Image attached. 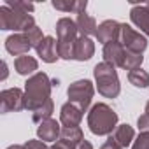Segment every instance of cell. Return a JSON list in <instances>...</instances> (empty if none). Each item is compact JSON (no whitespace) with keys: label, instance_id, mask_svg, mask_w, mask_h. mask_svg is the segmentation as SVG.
<instances>
[{"label":"cell","instance_id":"f1b7e54d","mask_svg":"<svg viewBox=\"0 0 149 149\" xmlns=\"http://www.w3.org/2000/svg\"><path fill=\"white\" fill-rule=\"evenodd\" d=\"M51 149H76V146L70 144V142H67V140H63V139H58V140L51 146Z\"/></svg>","mask_w":149,"mask_h":149},{"label":"cell","instance_id":"603a6c76","mask_svg":"<svg viewBox=\"0 0 149 149\" xmlns=\"http://www.w3.org/2000/svg\"><path fill=\"white\" fill-rule=\"evenodd\" d=\"M142 61H144V56H142V54H137V53H130V51H126L123 68L132 72V70H135V68H140Z\"/></svg>","mask_w":149,"mask_h":149},{"label":"cell","instance_id":"5bb4252c","mask_svg":"<svg viewBox=\"0 0 149 149\" xmlns=\"http://www.w3.org/2000/svg\"><path fill=\"white\" fill-rule=\"evenodd\" d=\"M6 49L13 56H23L32 49V46H30L28 39L25 37V33H14L6 39Z\"/></svg>","mask_w":149,"mask_h":149},{"label":"cell","instance_id":"30bf717a","mask_svg":"<svg viewBox=\"0 0 149 149\" xmlns=\"http://www.w3.org/2000/svg\"><path fill=\"white\" fill-rule=\"evenodd\" d=\"M119 32H121V23L114 21V19H105L104 23L98 25V30H97V40L100 44H109V42H114V40H119Z\"/></svg>","mask_w":149,"mask_h":149},{"label":"cell","instance_id":"d4e9b609","mask_svg":"<svg viewBox=\"0 0 149 149\" xmlns=\"http://www.w3.org/2000/svg\"><path fill=\"white\" fill-rule=\"evenodd\" d=\"M6 6H7V7H11V9L21 11V13H26V14H30V13L35 9V6H33V4H26V2H13V0H7Z\"/></svg>","mask_w":149,"mask_h":149},{"label":"cell","instance_id":"52a82bcc","mask_svg":"<svg viewBox=\"0 0 149 149\" xmlns=\"http://www.w3.org/2000/svg\"><path fill=\"white\" fill-rule=\"evenodd\" d=\"M119 42L123 44V47H125L126 51L137 53V54H142V53L146 51V47H147V39H146L140 32L133 30V28H132L130 25H126V23L121 25Z\"/></svg>","mask_w":149,"mask_h":149},{"label":"cell","instance_id":"ac0fdd59","mask_svg":"<svg viewBox=\"0 0 149 149\" xmlns=\"http://www.w3.org/2000/svg\"><path fill=\"white\" fill-rule=\"evenodd\" d=\"M14 68H16V72L19 74V76H30V74H33L39 68V63H37V60L33 56L23 54V56H18L14 60Z\"/></svg>","mask_w":149,"mask_h":149},{"label":"cell","instance_id":"8fae6325","mask_svg":"<svg viewBox=\"0 0 149 149\" xmlns=\"http://www.w3.org/2000/svg\"><path fill=\"white\" fill-rule=\"evenodd\" d=\"M104 61L112 65V67H121L123 68V63H125V56H126V49L123 47V44L119 40H114V42H109L104 46Z\"/></svg>","mask_w":149,"mask_h":149},{"label":"cell","instance_id":"6da1fadb","mask_svg":"<svg viewBox=\"0 0 149 149\" xmlns=\"http://www.w3.org/2000/svg\"><path fill=\"white\" fill-rule=\"evenodd\" d=\"M53 86L54 84L51 83L49 76L44 72L33 74L25 83V109L32 112V119L37 125L49 119L54 111V104L51 100Z\"/></svg>","mask_w":149,"mask_h":149},{"label":"cell","instance_id":"d6a6232c","mask_svg":"<svg viewBox=\"0 0 149 149\" xmlns=\"http://www.w3.org/2000/svg\"><path fill=\"white\" fill-rule=\"evenodd\" d=\"M6 77H7V63L4 61V74H2V81H4Z\"/></svg>","mask_w":149,"mask_h":149},{"label":"cell","instance_id":"7c38bea8","mask_svg":"<svg viewBox=\"0 0 149 149\" xmlns=\"http://www.w3.org/2000/svg\"><path fill=\"white\" fill-rule=\"evenodd\" d=\"M60 133H61V126L56 119L49 118V119H44L42 123H39L37 126V137L39 140L42 142H56L60 139Z\"/></svg>","mask_w":149,"mask_h":149},{"label":"cell","instance_id":"83f0119b","mask_svg":"<svg viewBox=\"0 0 149 149\" xmlns=\"http://www.w3.org/2000/svg\"><path fill=\"white\" fill-rule=\"evenodd\" d=\"M23 146H25V149H51V147H47L46 142H42V140H28V142L23 144Z\"/></svg>","mask_w":149,"mask_h":149},{"label":"cell","instance_id":"3957f363","mask_svg":"<svg viewBox=\"0 0 149 149\" xmlns=\"http://www.w3.org/2000/svg\"><path fill=\"white\" fill-rule=\"evenodd\" d=\"M95 74V81H97V90L102 97L105 98H116L121 91V84H119V77H118V72L116 67L100 61L95 65L93 68Z\"/></svg>","mask_w":149,"mask_h":149},{"label":"cell","instance_id":"d6986e66","mask_svg":"<svg viewBox=\"0 0 149 149\" xmlns=\"http://www.w3.org/2000/svg\"><path fill=\"white\" fill-rule=\"evenodd\" d=\"M112 140L118 142L123 149L128 147L130 144H133L135 140V132L130 125H118V128L114 130V135H112Z\"/></svg>","mask_w":149,"mask_h":149},{"label":"cell","instance_id":"7a4b0ae2","mask_svg":"<svg viewBox=\"0 0 149 149\" xmlns=\"http://www.w3.org/2000/svg\"><path fill=\"white\" fill-rule=\"evenodd\" d=\"M88 126L95 135H111L118 128V114L107 104H95L88 112Z\"/></svg>","mask_w":149,"mask_h":149},{"label":"cell","instance_id":"9a60e30c","mask_svg":"<svg viewBox=\"0 0 149 149\" xmlns=\"http://www.w3.org/2000/svg\"><path fill=\"white\" fill-rule=\"evenodd\" d=\"M130 19L135 26L140 28L149 37V2L147 4H139L130 9Z\"/></svg>","mask_w":149,"mask_h":149},{"label":"cell","instance_id":"277c9868","mask_svg":"<svg viewBox=\"0 0 149 149\" xmlns=\"http://www.w3.org/2000/svg\"><path fill=\"white\" fill-rule=\"evenodd\" d=\"M79 37V30L74 19L60 18L56 21V40H58V53L63 60H74V44Z\"/></svg>","mask_w":149,"mask_h":149},{"label":"cell","instance_id":"4316f807","mask_svg":"<svg viewBox=\"0 0 149 149\" xmlns=\"http://www.w3.org/2000/svg\"><path fill=\"white\" fill-rule=\"evenodd\" d=\"M137 126H139V132L140 133H147L149 135V116L146 112L137 119Z\"/></svg>","mask_w":149,"mask_h":149},{"label":"cell","instance_id":"9c48e42d","mask_svg":"<svg viewBox=\"0 0 149 149\" xmlns=\"http://www.w3.org/2000/svg\"><path fill=\"white\" fill-rule=\"evenodd\" d=\"M83 109L77 107L76 104L72 102H67L61 105L60 109V123L65 126V128H74V126H79L81 119H83Z\"/></svg>","mask_w":149,"mask_h":149},{"label":"cell","instance_id":"484cf974","mask_svg":"<svg viewBox=\"0 0 149 149\" xmlns=\"http://www.w3.org/2000/svg\"><path fill=\"white\" fill-rule=\"evenodd\" d=\"M132 149H149V135H147V133H140V135L133 140Z\"/></svg>","mask_w":149,"mask_h":149},{"label":"cell","instance_id":"ba28073f","mask_svg":"<svg viewBox=\"0 0 149 149\" xmlns=\"http://www.w3.org/2000/svg\"><path fill=\"white\" fill-rule=\"evenodd\" d=\"M0 107L2 112H18L25 109V90L21 88H9L0 93Z\"/></svg>","mask_w":149,"mask_h":149},{"label":"cell","instance_id":"7402d4cb","mask_svg":"<svg viewBox=\"0 0 149 149\" xmlns=\"http://www.w3.org/2000/svg\"><path fill=\"white\" fill-rule=\"evenodd\" d=\"M128 81L135 88H147L149 86V74L142 68H135V70L128 72Z\"/></svg>","mask_w":149,"mask_h":149},{"label":"cell","instance_id":"4fadbf2b","mask_svg":"<svg viewBox=\"0 0 149 149\" xmlns=\"http://www.w3.org/2000/svg\"><path fill=\"white\" fill-rule=\"evenodd\" d=\"M37 51V56H40L42 61L46 63H54L58 58H60V53H58V40L51 35L44 37V40L39 44V47L35 49Z\"/></svg>","mask_w":149,"mask_h":149},{"label":"cell","instance_id":"2e32d148","mask_svg":"<svg viewBox=\"0 0 149 149\" xmlns=\"http://www.w3.org/2000/svg\"><path fill=\"white\" fill-rule=\"evenodd\" d=\"M95 54V42L90 37L79 35L74 44V60L77 61H88Z\"/></svg>","mask_w":149,"mask_h":149},{"label":"cell","instance_id":"e0dca14e","mask_svg":"<svg viewBox=\"0 0 149 149\" xmlns=\"http://www.w3.org/2000/svg\"><path fill=\"white\" fill-rule=\"evenodd\" d=\"M76 25H77V30H79V35H84V37H91V35H97V21L93 16L86 14V13H81L77 14V19H76Z\"/></svg>","mask_w":149,"mask_h":149},{"label":"cell","instance_id":"1f68e13d","mask_svg":"<svg viewBox=\"0 0 149 149\" xmlns=\"http://www.w3.org/2000/svg\"><path fill=\"white\" fill-rule=\"evenodd\" d=\"M7 149H25V146H21V144H14V146H9Z\"/></svg>","mask_w":149,"mask_h":149},{"label":"cell","instance_id":"836d02e7","mask_svg":"<svg viewBox=\"0 0 149 149\" xmlns=\"http://www.w3.org/2000/svg\"><path fill=\"white\" fill-rule=\"evenodd\" d=\"M146 114L149 116V100H147V104H146Z\"/></svg>","mask_w":149,"mask_h":149},{"label":"cell","instance_id":"44dd1931","mask_svg":"<svg viewBox=\"0 0 149 149\" xmlns=\"http://www.w3.org/2000/svg\"><path fill=\"white\" fill-rule=\"evenodd\" d=\"M60 139H63V140H67V142H70L77 147L84 140V135H83V130L79 126H74V128H65L63 126L61 133H60Z\"/></svg>","mask_w":149,"mask_h":149},{"label":"cell","instance_id":"cb8c5ba5","mask_svg":"<svg viewBox=\"0 0 149 149\" xmlns=\"http://www.w3.org/2000/svg\"><path fill=\"white\" fill-rule=\"evenodd\" d=\"M25 37L28 39V42H30V46L32 47H39V44L44 40V35H42V30L39 28V26H33V28H30L28 32H25Z\"/></svg>","mask_w":149,"mask_h":149},{"label":"cell","instance_id":"f546056e","mask_svg":"<svg viewBox=\"0 0 149 149\" xmlns=\"http://www.w3.org/2000/svg\"><path fill=\"white\" fill-rule=\"evenodd\" d=\"M100 149H123V147H121L118 142H114V140H112V137H109V140H107Z\"/></svg>","mask_w":149,"mask_h":149},{"label":"cell","instance_id":"8992f818","mask_svg":"<svg viewBox=\"0 0 149 149\" xmlns=\"http://www.w3.org/2000/svg\"><path fill=\"white\" fill-rule=\"evenodd\" d=\"M67 95H68V102L76 104L83 111H88V107H90V104L93 100V95H95L93 83L88 81V79H79V81L72 83L68 86Z\"/></svg>","mask_w":149,"mask_h":149},{"label":"cell","instance_id":"ffe728a7","mask_svg":"<svg viewBox=\"0 0 149 149\" xmlns=\"http://www.w3.org/2000/svg\"><path fill=\"white\" fill-rule=\"evenodd\" d=\"M53 7L58 9V11H63V13H86V7H88V2L86 0H79V2H63V0H54L53 2Z\"/></svg>","mask_w":149,"mask_h":149},{"label":"cell","instance_id":"5b68a950","mask_svg":"<svg viewBox=\"0 0 149 149\" xmlns=\"http://www.w3.org/2000/svg\"><path fill=\"white\" fill-rule=\"evenodd\" d=\"M37 26L35 18L32 14L11 9L7 6L0 7V28L2 30H14V32H28L30 28Z\"/></svg>","mask_w":149,"mask_h":149},{"label":"cell","instance_id":"4dcf8cb0","mask_svg":"<svg viewBox=\"0 0 149 149\" xmlns=\"http://www.w3.org/2000/svg\"><path fill=\"white\" fill-rule=\"evenodd\" d=\"M76 149H93V146H91L88 140H83V142H81V144H79Z\"/></svg>","mask_w":149,"mask_h":149}]
</instances>
